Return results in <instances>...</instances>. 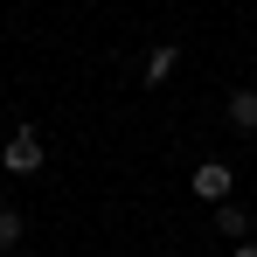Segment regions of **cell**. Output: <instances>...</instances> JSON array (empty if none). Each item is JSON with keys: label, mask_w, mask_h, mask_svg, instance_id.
Wrapping results in <instances>:
<instances>
[{"label": "cell", "mask_w": 257, "mask_h": 257, "mask_svg": "<svg viewBox=\"0 0 257 257\" xmlns=\"http://www.w3.org/2000/svg\"><path fill=\"white\" fill-rule=\"evenodd\" d=\"M229 125H236V132H257V90H236V97H229Z\"/></svg>", "instance_id": "4"}, {"label": "cell", "mask_w": 257, "mask_h": 257, "mask_svg": "<svg viewBox=\"0 0 257 257\" xmlns=\"http://www.w3.org/2000/svg\"><path fill=\"white\" fill-rule=\"evenodd\" d=\"M188 188H195V195H202V202H215V209H222V202H229V188H236V174L222 167V160H202V167H195V181H188Z\"/></svg>", "instance_id": "2"}, {"label": "cell", "mask_w": 257, "mask_h": 257, "mask_svg": "<svg viewBox=\"0 0 257 257\" xmlns=\"http://www.w3.org/2000/svg\"><path fill=\"white\" fill-rule=\"evenodd\" d=\"M174 63H181V49H174V42H160L153 56H146V77H139V84H146V90H160V84L174 77Z\"/></svg>", "instance_id": "3"}, {"label": "cell", "mask_w": 257, "mask_h": 257, "mask_svg": "<svg viewBox=\"0 0 257 257\" xmlns=\"http://www.w3.org/2000/svg\"><path fill=\"white\" fill-rule=\"evenodd\" d=\"M229 257H257V243H236V250H229Z\"/></svg>", "instance_id": "7"}, {"label": "cell", "mask_w": 257, "mask_h": 257, "mask_svg": "<svg viewBox=\"0 0 257 257\" xmlns=\"http://www.w3.org/2000/svg\"><path fill=\"white\" fill-rule=\"evenodd\" d=\"M42 132L35 125H21V132H7V146H0V167L14 174V181H28V174H42Z\"/></svg>", "instance_id": "1"}, {"label": "cell", "mask_w": 257, "mask_h": 257, "mask_svg": "<svg viewBox=\"0 0 257 257\" xmlns=\"http://www.w3.org/2000/svg\"><path fill=\"white\" fill-rule=\"evenodd\" d=\"M14 243H21V209L0 202V250H14Z\"/></svg>", "instance_id": "6"}, {"label": "cell", "mask_w": 257, "mask_h": 257, "mask_svg": "<svg viewBox=\"0 0 257 257\" xmlns=\"http://www.w3.org/2000/svg\"><path fill=\"white\" fill-rule=\"evenodd\" d=\"M215 229H222V236H250V215L236 209V202H222V209H215Z\"/></svg>", "instance_id": "5"}]
</instances>
